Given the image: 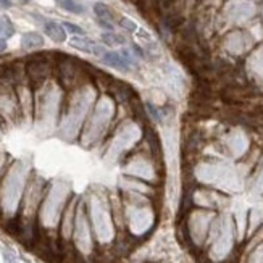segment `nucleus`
Segmentation results:
<instances>
[{"mask_svg":"<svg viewBox=\"0 0 263 263\" xmlns=\"http://www.w3.org/2000/svg\"><path fill=\"white\" fill-rule=\"evenodd\" d=\"M215 216L210 212H194L189 218V236L194 244H203L210 234Z\"/></svg>","mask_w":263,"mask_h":263,"instance_id":"obj_5","label":"nucleus"},{"mask_svg":"<svg viewBox=\"0 0 263 263\" xmlns=\"http://www.w3.org/2000/svg\"><path fill=\"white\" fill-rule=\"evenodd\" d=\"M21 45L25 49H36L44 45V37L37 32H26L21 36Z\"/></svg>","mask_w":263,"mask_h":263,"instance_id":"obj_11","label":"nucleus"},{"mask_svg":"<svg viewBox=\"0 0 263 263\" xmlns=\"http://www.w3.org/2000/svg\"><path fill=\"white\" fill-rule=\"evenodd\" d=\"M57 4H59L63 10L70 11V13H74V15L84 13V7L79 4L78 0H57Z\"/></svg>","mask_w":263,"mask_h":263,"instance_id":"obj_12","label":"nucleus"},{"mask_svg":"<svg viewBox=\"0 0 263 263\" xmlns=\"http://www.w3.org/2000/svg\"><path fill=\"white\" fill-rule=\"evenodd\" d=\"M73 241L74 247L79 254H90L94 250V242H92V228H90V221L86 215V210L79 207L76 212L74 218V230H73Z\"/></svg>","mask_w":263,"mask_h":263,"instance_id":"obj_3","label":"nucleus"},{"mask_svg":"<svg viewBox=\"0 0 263 263\" xmlns=\"http://www.w3.org/2000/svg\"><path fill=\"white\" fill-rule=\"evenodd\" d=\"M5 47H7V42H5V39H0V52L5 50Z\"/></svg>","mask_w":263,"mask_h":263,"instance_id":"obj_22","label":"nucleus"},{"mask_svg":"<svg viewBox=\"0 0 263 263\" xmlns=\"http://www.w3.org/2000/svg\"><path fill=\"white\" fill-rule=\"evenodd\" d=\"M63 28L65 29H68L71 34H76V36H79V37H84V29L81 28V26H78V25H73V23H65L63 25Z\"/></svg>","mask_w":263,"mask_h":263,"instance_id":"obj_17","label":"nucleus"},{"mask_svg":"<svg viewBox=\"0 0 263 263\" xmlns=\"http://www.w3.org/2000/svg\"><path fill=\"white\" fill-rule=\"evenodd\" d=\"M247 137L244 134H231L230 137H228V147H230V151L234 157H241L246 151H247Z\"/></svg>","mask_w":263,"mask_h":263,"instance_id":"obj_9","label":"nucleus"},{"mask_svg":"<svg viewBox=\"0 0 263 263\" xmlns=\"http://www.w3.org/2000/svg\"><path fill=\"white\" fill-rule=\"evenodd\" d=\"M102 60H104L105 65H108L111 68H117V70H120V71H129L131 70V62L123 53L107 52V53H104V57H102Z\"/></svg>","mask_w":263,"mask_h":263,"instance_id":"obj_7","label":"nucleus"},{"mask_svg":"<svg viewBox=\"0 0 263 263\" xmlns=\"http://www.w3.org/2000/svg\"><path fill=\"white\" fill-rule=\"evenodd\" d=\"M261 221H263V213L260 210H252V213H250V234L261 224Z\"/></svg>","mask_w":263,"mask_h":263,"instance_id":"obj_15","label":"nucleus"},{"mask_svg":"<svg viewBox=\"0 0 263 263\" xmlns=\"http://www.w3.org/2000/svg\"><path fill=\"white\" fill-rule=\"evenodd\" d=\"M23 2H31V0H23Z\"/></svg>","mask_w":263,"mask_h":263,"instance_id":"obj_23","label":"nucleus"},{"mask_svg":"<svg viewBox=\"0 0 263 263\" xmlns=\"http://www.w3.org/2000/svg\"><path fill=\"white\" fill-rule=\"evenodd\" d=\"M70 45L78 50H81V52H86V53H92V55H104V50H102V47H99V45L94 42V41H90L87 37H71L70 41Z\"/></svg>","mask_w":263,"mask_h":263,"instance_id":"obj_8","label":"nucleus"},{"mask_svg":"<svg viewBox=\"0 0 263 263\" xmlns=\"http://www.w3.org/2000/svg\"><path fill=\"white\" fill-rule=\"evenodd\" d=\"M210 257L216 261L224 260L231 252L234 244V224L230 216H224L221 220H213L210 228Z\"/></svg>","mask_w":263,"mask_h":263,"instance_id":"obj_2","label":"nucleus"},{"mask_svg":"<svg viewBox=\"0 0 263 263\" xmlns=\"http://www.w3.org/2000/svg\"><path fill=\"white\" fill-rule=\"evenodd\" d=\"M254 192H255V194H261V192H263V170L260 171L258 176H257V179H255Z\"/></svg>","mask_w":263,"mask_h":263,"instance_id":"obj_18","label":"nucleus"},{"mask_svg":"<svg viewBox=\"0 0 263 263\" xmlns=\"http://www.w3.org/2000/svg\"><path fill=\"white\" fill-rule=\"evenodd\" d=\"M90 226L100 244L111 242L115 231H113V221L107 209L102 203H94L90 209Z\"/></svg>","mask_w":263,"mask_h":263,"instance_id":"obj_4","label":"nucleus"},{"mask_svg":"<svg viewBox=\"0 0 263 263\" xmlns=\"http://www.w3.org/2000/svg\"><path fill=\"white\" fill-rule=\"evenodd\" d=\"M0 7L10 8V7H11V0H0Z\"/></svg>","mask_w":263,"mask_h":263,"instance_id":"obj_20","label":"nucleus"},{"mask_svg":"<svg viewBox=\"0 0 263 263\" xmlns=\"http://www.w3.org/2000/svg\"><path fill=\"white\" fill-rule=\"evenodd\" d=\"M121 26H123V28H126L128 31H137V26L134 25V23H133L131 20H128V18L121 20Z\"/></svg>","mask_w":263,"mask_h":263,"instance_id":"obj_19","label":"nucleus"},{"mask_svg":"<svg viewBox=\"0 0 263 263\" xmlns=\"http://www.w3.org/2000/svg\"><path fill=\"white\" fill-rule=\"evenodd\" d=\"M249 263H263V242L254 250L249 258Z\"/></svg>","mask_w":263,"mask_h":263,"instance_id":"obj_16","label":"nucleus"},{"mask_svg":"<svg viewBox=\"0 0 263 263\" xmlns=\"http://www.w3.org/2000/svg\"><path fill=\"white\" fill-rule=\"evenodd\" d=\"M44 31L45 34L53 41V42H65L66 41V31L62 25L55 21H45L44 23Z\"/></svg>","mask_w":263,"mask_h":263,"instance_id":"obj_10","label":"nucleus"},{"mask_svg":"<svg viewBox=\"0 0 263 263\" xmlns=\"http://www.w3.org/2000/svg\"><path fill=\"white\" fill-rule=\"evenodd\" d=\"M4 257H5V261H7V263H15V258L11 257L10 254H5Z\"/></svg>","mask_w":263,"mask_h":263,"instance_id":"obj_21","label":"nucleus"},{"mask_svg":"<svg viewBox=\"0 0 263 263\" xmlns=\"http://www.w3.org/2000/svg\"><path fill=\"white\" fill-rule=\"evenodd\" d=\"M197 176L202 182L216 186L223 191H241V178L237 176L234 168L223 163H205L197 168Z\"/></svg>","mask_w":263,"mask_h":263,"instance_id":"obj_1","label":"nucleus"},{"mask_svg":"<svg viewBox=\"0 0 263 263\" xmlns=\"http://www.w3.org/2000/svg\"><path fill=\"white\" fill-rule=\"evenodd\" d=\"M128 228L129 231L136 236H141V234H145L148 230L152 228V223H154V215H152V210L147 209L145 205H137L134 203L133 207L128 210Z\"/></svg>","mask_w":263,"mask_h":263,"instance_id":"obj_6","label":"nucleus"},{"mask_svg":"<svg viewBox=\"0 0 263 263\" xmlns=\"http://www.w3.org/2000/svg\"><path fill=\"white\" fill-rule=\"evenodd\" d=\"M94 13L97 15V20H102V21H107V23H111L113 21V13L111 10L105 5V4H96L94 5Z\"/></svg>","mask_w":263,"mask_h":263,"instance_id":"obj_13","label":"nucleus"},{"mask_svg":"<svg viewBox=\"0 0 263 263\" xmlns=\"http://www.w3.org/2000/svg\"><path fill=\"white\" fill-rule=\"evenodd\" d=\"M102 41H104L107 45H121V44L126 42V41H124V37H123V36H120V34L113 32V31L102 34Z\"/></svg>","mask_w":263,"mask_h":263,"instance_id":"obj_14","label":"nucleus"}]
</instances>
